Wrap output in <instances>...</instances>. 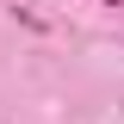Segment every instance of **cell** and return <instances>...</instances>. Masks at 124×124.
<instances>
[{"label":"cell","instance_id":"6da1fadb","mask_svg":"<svg viewBox=\"0 0 124 124\" xmlns=\"http://www.w3.org/2000/svg\"><path fill=\"white\" fill-rule=\"evenodd\" d=\"M106 6H124V0H106Z\"/></svg>","mask_w":124,"mask_h":124}]
</instances>
